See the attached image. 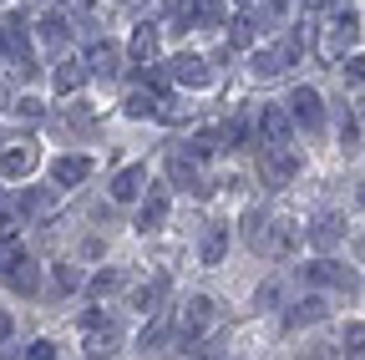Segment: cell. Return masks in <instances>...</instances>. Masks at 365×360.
Here are the masks:
<instances>
[{
  "label": "cell",
  "mask_w": 365,
  "mask_h": 360,
  "mask_svg": "<svg viewBox=\"0 0 365 360\" xmlns=\"http://www.w3.org/2000/svg\"><path fill=\"white\" fill-rule=\"evenodd\" d=\"M259 173H264V183L269 188H284L289 178L299 173V158L289 143H259Z\"/></svg>",
  "instance_id": "obj_1"
},
{
  "label": "cell",
  "mask_w": 365,
  "mask_h": 360,
  "mask_svg": "<svg viewBox=\"0 0 365 360\" xmlns=\"http://www.w3.org/2000/svg\"><path fill=\"white\" fill-rule=\"evenodd\" d=\"M208 325H213V299L208 294H193L188 309H182V320H178V345H193Z\"/></svg>",
  "instance_id": "obj_2"
},
{
  "label": "cell",
  "mask_w": 365,
  "mask_h": 360,
  "mask_svg": "<svg viewBox=\"0 0 365 360\" xmlns=\"http://www.w3.org/2000/svg\"><path fill=\"white\" fill-rule=\"evenodd\" d=\"M168 178H173L178 188L198 193V198H203V193H213V183L198 173V158H193V153H173V158H168Z\"/></svg>",
  "instance_id": "obj_3"
},
{
  "label": "cell",
  "mask_w": 365,
  "mask_h": 360,
  "mask_svg": "<svg viewBox=\"0 0 365 360\" xmlns=\"http://www.w3.org/2000/svg\"><path fill=\"white\" fill-rule=\"evenodd\" d=\"M355 36H360V21L345 11V16H340V21L325 31V41H319V56H325V61H340V56L355 46Z\"/></svg>",
  "instance_id": "obj_4"
},
{
  "label": "cell",
  "mask_w": 365,
  "mask_h": 360,
  "mask_svg": "<svg viewBox=\"0 0 365 360\" xmlns=\"http://www.w3.org/2000/svg\"><path fill=\"white\" fill-rule=\"evenodd\" d=\"M289 117H294L299 127H319L325 107H319V92H314V86H294V92H289Z\"/></svg>",
  "instance_id": "obj_5"
},
{
  "label": "cell",
  "mask_w": 365,
  "mask_h": 360,
  "mask_svg": "<svg viewBox=\"0 0 365 360\" xmlns=\"http://www.w3.org/2000/svg\"><path fill=\"white\" fill-rule=\"evenodd\" d=\"M294 61V41H279V46H264L254 56V76H284Z\"/></svg>",
  "instance_id": "obj_6"
},
{
  "label": "cell",
  "mask_w": 365,
  "mask_h": 360,
  "mask_svg": "<svg viewBox=\"0 0 365 360\" xmlns=\"http://www.w3.org/2000/svg\"><path fill=\"white\" fill-rule=\"evenodd\" d=\"M36 168V148L31 143H6V148H0V173H6V178H26Z\"/></svg>",
  "instance_id": "obj_7"
},
{
  "label": "cell",
  "mask_w": 365,
  "mask_h": 360,
  "mask_svg": "<svg viewBox=\"0 0 365 360\" xmlns=\"http://www.w3.org/2000/svg\"><path fill=\"white\" fill-rule=\"evenodd\" d=\"M340 239H345V223H340L335 213H319V218L309 223V244H314L319 254H330V249H335Z\"/></svg>",
  "instance_id": "obj_8"
},
{
  "label": "cell",
  "mask_w": 365,
  "mask_h": 360,
  "mask_svg": "<svg viewBox=\"0 0 365 360\" xmlns=\"http://www.w3.org/2000/svg\"><path fill=\"white\" fill-rule=\"evenodd\" d=\"M304 279L309 284H330V289H350V269H340L335 259H314V264H304Z\"/></svg>",
  "instance_id": "obj_9"
},
{
  "label": "cell",
  "mask_w": 365,
  "mask_h": 360,
  "mask_svg": "<svg viewBox=\"0 0 365 360\" xmlns=\"http://www.w3.org/2000/svg\"><path fill=\"white\" fill-rule=\"evenodd\" d=\"M289 132H294V122H289L284 107H264V117H259V143H289Z\"/></svg>",
  "instance_id": "obj_10"
},
{
  "label": "cell",
  "mask_w": 365,
  "mask_h": 360,
  "mask_svg": "<svg viewBox=\"0 0 365 360\" xmlns=\"http://www.w3.org/2000/svg\"><path fill=\"white\" fill-rule=\"evenodd\" d=\"M173 81H182V86H208L213 76H208V61H203V56H173Z\"/></svg>",
  "instance_id": "obj_11"
},
{
  "label": "cell",
  "mask_w": 365,
  "mask_h": 360,
  "mask_svg": "<svg viewBox=\"0 0 365 360\" xmlns=\"http://www.w3.org/2000/svg\"><path fill=\"white\" fill-rule=\"evenodd\" d=\"M86 71H91V76H102V81H112V76L122 71V56H117V46H107V41H102V46H91V56H86Z\"/></svg>",
  "instance_id": "obj_12"
},
{
  "label": "cell",
  "mask_w": 365,
  "mask_h": 360,
  "mask_svg": "<svg viewBox=\"0 0 365 360\" xmlns=\"http://www.w3.org/2000/svg\"><path fill=\"white\" fill-rule=\"evenodd\" d=\"M143 188H148V173H143V168H122V173L112 178V198H117V203H132Z\"/></svg>",
  "instance_id": "obj_13"
},
{
  "label": "cell",
  "mask_w": 365,
  "mask_h": 360,
  "mask_svg": "<svg viewBox=\"0 0 365 360\" xmlns=\"http://www.w3.org/2000/svg\"><path fill=\"white\" fill-rule=\"evenodd\" d=\"M163 218H168V188H153L148 193V203H143V213H137V229H163Z\"/></svg>",
  "instance_id": "obj_14"
},
{
  "label": "cell",
  "mask_w": 365,
  "mask_h": 360,
  "mask_svg": "<svg viewBox=\"0 0 365 360\" xmlns=\"http://www.w3.org/2000/svg\"><path fill=\"white\" fill-rule=\"evenodd\" d=\"M86 173H91V163H86V158H56V168H51V183H56V188H76Z\"/></svg>",
  "instance_id": "obj_15"
},
{
  "label": "cell",
  "mask_w": 365,
  "mask_h": 360,
  "mask_svg": "<svg viewBox=\"0 0 365 360\" xmlns=\"http://www.w3.org/2000/svg\"><path fill=\"white\" fill-rule=\"evenodd\" d=\"M319 320H325V299H299L294 309H289V330H299V325H319Z\"/></svg>",
  "instance_id": "obj_16"
},
{
  "label": "cell",
  "mask_w": 365,
  "mask_h": 360,
  "mask_svg": "<svg viewBox=\"0 0 365 360\" xmlns=\"http://www.w3.org/2000/svg\"><path fill=\"white\" fill-rule=\"evenodd\" d=\"M158 56V31L153 26H137L132 31V61H153Z\"/></svg>",
  "instance_id": "obj_17"
},
{
  "label": "cell",
  "mask_w": 365,
  "mask_h": 360,
  "mask_svg": "<svg viewBox=\"0 0 365 360\" xmlns=\"http://www.w3.org/2000/svg\"><path fill=\"white\" fill-rule=\"evenodd\" d=\"M163 294H168V274H158V279H148L143 289H137V309H143V314H153V309L163 304Z\"/></svg>",
  "instance_id": "obj_18"
},
{
  "label": "cell",
  "mask_w": 365,
  "mask_h": 360,
  "mask_svg": "<svg viewBox=\"0 0 365 360\" xmlns=\"http://www.w3.org/2000/svg\"><path fill=\"white\" fill-rule=\"evenodd\" d=\"M158 92H143V86H137V92L127 97V117H158Z\"/></svg>",
  "instance_id": "obj_19"
},
{
  "label": "cell",
  "mask_w": 365,
  "mask_h": 360,
  "mask_svg": "<svg viewBox=\"0 0 365 360\" xmlns=\"http://www.w3.org/2000/svg\"><path fill=\"white\" fill-rule=\"evenodd\" d=\"M86 76H91V71H81V61H61V66H56V92H76Z\"/></svg>",
  "instance_id": "obj_20"
},
{
  "label": "cell",
  "mask_w": 365,
  "mask_h": 360,
  "mask_svg": "<svg viewBox=\"0 0 365 360\" xmlns=\"http://www.w3.org/2000/svg\"><path fill=\"white\" fill-rule=\"evenodd\" d=\"M6 279H11L21 294H31V289H36V264H31V259H21L16 269H6Z\"/></svg>",
  "instance_id": "obj_21"
},
{
  "label": "cell",
  "mask_w": 365,
  "mask_h": 360,
  "mask_svg": "<svg viewBox=\"0 0 365 360\" xmlns=\"http://www.w3.org/2000/svg\"><path fill=\"white\" fill-rule=\"evenodd\" d=\"M284 16V0H259V6H254V26H274V21H279Z\"/></svg>",
  "instance_id": "obj_22"
},
{
  "label": "cell",
  "mask_w": 365,
  "mask_h": 360,
  "mask_svg": "<svg viewBox=\"0 0 365 360\" xmlns=\"http://www.w3.org/2000/svg\"><path fill=\"white\" fill-rule=\"evenodd\" d=\"M244 138H249V122H244V117H234L228 127H218V143H223V148H239Z\"/></svg>",
  "instance_id": "obj_23"
},
{
  "label": "cell",
  "mask_w": 365,
  "mask_h": 360,
  "mask_svg": "<svg viewBox=\"0 0 365 360\" xmlns=\"http://www.w3.org/2000/svg\"><path fill=\"white\" fill-rule=\"evenodd\" d=\"M26 254H21V244H11V234H0V274H6V269H16Z\"/></svg>",
  "instance_id": "obj_24"
},
{
  "label": "cell",
  "mask_w": 365,
  "mask_h": 360,
  "mask_svg": "<svg viewBox=\"0 0 365 360\" xmlns=\"http://www.w3.org/2000/svg\"><path fill=\"white\" fill-rule=\"evenodd\" d=\"M228 41H234V46H249V41H254V21H249V16L228 21Z\"/></svg>",
  "instance_id": "obj_25"
},
{
  "label": "cell",
  "mask_w": 365,
  "mask_h": 360,
  "mask_svg": "<svg viewBox=\"0 0 365 360\" xmlns=\"http://www.w3.org/2000/svg\"><path fill=\"white\" fill-rule=\"evenodd\" d=\"M223 249H228V234H223V229H213V234L203 239V259H208V264H218V259H223Z\"/></svg>",
  "instance_id": "obj_26"
},
{
  "label": "cell",
  "mask_w": 365,
  "mask_h": 360,
  "mask_svg": "<svg viewBox=\"0 0 365 360\" xmlns=\"http://www.w3.org/2000/svg\"><path fill=\"white\" fill-rule=\"evenodd\" d=\"M41 36H46V41H66V16H61V11L46 16V21H41Z\"/></svg>",
  "instance_id": "obj_27"
},
{
  "label": "cell",
  "mask_w": 365,
  "mask_h": 360,
  "mask_svg": "<svg viewBox=\"0 0 365 360\" xmlns=\"http://www.w3.org/2000/svg\"><path fill=\"white\" fill-rule=\"evenodd\" d=\"M163 340H168V320H163V314H158V320L148 325V335H143V350H158Z\"/></svg>",
  "instance_id": "obj_28"
},
{
  "label": "cell",
  "mask_w": 365,
  "mask_h": 360,
  "mask_svg": "<svg viewBox=\"0 0 365 360\" xmlns=\"http://www.w3.org/2000/svg\"><path fill=\"white\" fill-rule=\"evenodd\" d=\"M345 355H365V325H345Z\"/></svg>",
  "instance_id": "obj_29"
},
{
  "label": "cell",
  "mask_w": 365,
  "mask_h": 360,
  "mask_svg": "<svg viewBox=\"0 0 365 360\" xmlns=\"http://www.w3.org/2000/svg\"><path fill=\"white\" fill-rule=\"evenodd\" d=\"M21 208H26V213H46V208H51V193L36 188V193H26V198H21Z\"/></svg>",
  "instance_id": "obj_30"
},
{
  "label": "cell",
  "mask_w": 365,
  "mask_h": 360,
  "mask_svg": "<svg viewBox=\"0 0 365 360\" xmlns=\"http://www.w3.org/2000/svg\"><path fill=\"white\" fill-rule=\"evenodd\" d=\"M122 284V274H117V269H107V274H97V279H91V294H112Z\"/></svg>",
  "instance_id": "obj_31"
},
{
  "label": "cell",
  "mask_w": 365,
  "mask_h": 360,
  "mask_svg": "<svg viewBox=\"0 0 365 360\" xmlns=\"http://www.w3.org/2000/svg\"><path fill=\"white\" fill-rule=\"evenodd\" d=\"M26 355H31V360H46V355H56V345H51V340H31Z\"/></svg>",
  "instance_id": "obj_32"
},
{
  "label": "cell",
  "mask_w": 365,
  "mask_h": 360,
  "mask_svg": "<svg viewBox=\"0 0 365 360\" xmlns=\"http://www.w3.org/2000/svg\"><path fill=\"white\" fill-rule=\"evenodd\" d=\"M345 76H350V81H365V56H350V61H345Z\"/></svg>",
  "instance_id": "obj_33"
},
{
  "label": "cell",
  "mask_w": 365,
  "mask_h": 360,
  "mask_svg": "<svg viewBox=\"0 0 365 360\" xmlns=\"http://www.w3.org/2000/svg\"><path fill=\"white\" fill-rule=\"evenodd\" d=\"M16 112H21V117H41V102H36V97H21V107H16Z\"/></svg>",
  "instance_id": "obj_34"
},
{
  "label": "cell",
  "mask_w": 365,
  "mask_h": 360,
  "mask_svg": "<svg viewBox=\"0 0 365 360\" xmlns=\"http://www.w3.org/2000/svg\"><path fill=\"white\" fill-rule=\"evenodd\" d=\"M56 289H76V274H71V269H56Z\"/></svg>",
  "instance_id": "obj_35"
},
{
  "label": "cell",
  "mask_w": 365,
  "mask_h": 360,
  "mask_svg": "<svg viewBox=\"0 0 365 360\" xmlns=\"http://www.w3.org/2000/svg\"><path fill=\"white\" fill-rule=\"evenodd\" d=\"M11 330H16V320H11L6 309H0V340H11Z\"/></svg>",
  "instance_id": "obj_36"
},
{
  "label": "cell",
  "mask_w": 365,
  "mask_h": 360,
  "mask_svg": "<svg viewBox=\"0 0 365 360\" xmlns=\"http://www.w3.org/2000/svg\"><path fill=\"white\" fill-rule=\"evenodd\" d=\"M304 6H309V11H319V6H330V0H304Z\"/></svg>",
  "instance_id": "obj_37"
},
{
  "label": "cell",
  "mask_w": 365,
  "mask_h": 360,
  "mask_svg": "<svg viewBox=\"0 0 365 360\" xmlns=\"http://www.w3.org/2000/svg\"><path fill=\"white\" fill-rule=\"evenodd\" d=\"M360 203H365V188H360Z\"/></svg>",
  "instance_id": "obj_38"
}]
</instances>
